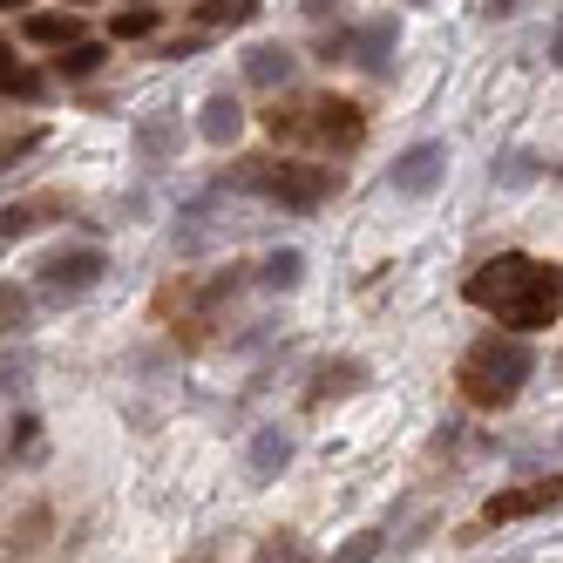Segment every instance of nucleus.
I'll return each mask as SVG.
<instances>
[{"label":"nucleus","mask_w":563,"mask_h":563,"mask_svg":"<svg viewBox=\"0 0 563 563\" xmlns=\"http://www.w3.org/2000/svg\"><path fill=\"white\" fill-rule=\"evenodd\" d=\"M462 299L482 306V312H496L503 333H543V327H556V265H537V258H522V252H503V258H489V265L468 272Z\"/></svg>","instance_id":"1"},{"label":"nucleus","mask_w":563,"mask_h":563,"mask_svg":"<svg viewBox=\"0 0 563 563\" xmlns=\"http://www.w3.org/2000/svg\"><path fill=\"white\" fill-rule=\"evenodd\" d=\"M530 346H522V333H482L468 353H462V400L468 408H509V400L522 394V380H530Z\"/></svg>","instance_id":"2"},{"label":"nucleus","mask_w":563,"mask_h":563,"mask_svg":"<svg viewBox=\"0 0 563 563\" xmlns=\"http://www.w3.org/2000/svg\"><path fill=\"white\" fill-rule=\"evenodd\" d=\"M238 190H258L272 205L286 211H319L333 197V170L327 164H292V156H245V164L231 170Z\"/></svg>","instance_id":"3"},{"label":"nucleus","mask_w":563,"mask_h":563,"mask_svg":"<svg viewBox=\"0 0 563 563\" xmlns=\"http://www.w3.org/2000/svg\"><path fill=\"white\" fill-rule=\"evenodd\" d=\"M102 278H109V258L96 245H68V252H48L42 265H34V299L75 306V299H89Z\"/></svg>","instance_id":"4"},{"label":"nucleus","mask_w":563,"mask_h":563,"mask_svg":"<svg viewBox=\"0 0 563 563\" xmlns=\"http://www.w3.org/2000/svg\"><path fill=\"white\" fill-rule=\"evenodd\" d=\"M441 177H449V143H415V150H400V164H387V190L394 197H428L441 190Z\"/></svg>","instance_id":"5"},{"label":"nucleus","mask_w":563,"mask_h":563,"mask_svg":"<svg viewBox=\"0 0 563 563\" xmlns=\"http://www.w3.org/2000/svg\"><path fill=\"white\" fill-rule=\"evenodd\" d=\"M312 115H306V136H319L327 150H360V136H367V115H360L353 102H340V96H327V102H306Z\"/></svg>","instance_id":"6"},{"label":"nucleus","mask_w":563,"mask_h":563,"mask_svg":"<svg viewBox=\"0 0 563 563\" xmlns=\"http://www.w3.org/2000/svg\"><path fill=\"white\" fill-rule=\"evenodd\" d=\"M543 509H556V475L550 482H522V489H509V496H489V503H482V530H496V522H522V516H543Z\"/></svg>","instance_id":"7"},{"label":"nucleus","mask_w":563,"mask_h":563,"mask_svg":"<svg viewBox=\"0 0 563 563\" xmlns=\"http://www.w3.org/2000/svg\"><path fill=\"white\" fill-rule=\"evenodd\" d=\"M394 42H400V27L380 14V21H360L353 34H346V55L360 62V68H374V75H387V55H394Z\"/></svg>","instance_id":"8"},{"label":"nucleus","mask_w":563,"mask_h":563,"mask_svg":"<svg viewBox=\"0 0 563 563\" xmlns=\"http://www.w3.org/2000/svg\"><path fill=\"white\" fill-rule=\"evenodd\" d=\"M184 150V123H177V115H143V123H136V164H170V156Z\"/></svg>","instance_id":"9"},{"label":"nucleus","mask_w":563,"mask_h":563,"mask_svg":"<svg viewBox=\"0 0 563 563\" xmlns=\"http://www.w3.org/2000/svg\"><path fill=\"white\" fill-rule=\"evenodd\" d=\"M292 68H299L292 48H252V55H245V82H252V89H286Z\"/></svg>","instance_id":"10"},{"label":"nucleus","mask_w":563,"mask_h":563,"mask_svg":"<svg viewBox=\"0 0 563 563\" xmlns=\"http://www.w3.org/2000/svg\"><path fill=\"white\" fill-rule=\"evenodd\" d=\"M197 130H205L211 143H231L238 130H245V109H238V102H231V96L218 89V96L205 102V115H197Z\"/></svg>","instance_id":"11"},{"label":"nucleus","mask_w":563,"mask_h":563,"mask_svg":"<svg viewBox=\"0 0 563 563\" xmlns=\"http://www.w3.org/2000/svg\"><path fill=\"white\" fill-rule=\"evenodd\" d=\"M102 55H109L102 42H68V48L55 55V75H62V82H89V75L102 68Z\"/></svg>","instance_id":"12"},{"label":"nucleus","mask_w":563,"mask_h":563,"mask_svg":"<svg viewBox=\"0 0 563 563\" xmlns=\"http://www.w3.org/2000/svg\"><path fill=\"white\" fill-rule=\"evenodd\" d=\"M27 42L68 48V42H82V21H75V14H27Z\"/></svg>","instance_id":"13"},{"label":"nucleus","mask_w":563,"mask_h":563,"mask_svg":"<svg viewBox=\"0 0 563 563\" xmlns=\"http://www.w3.org/2000/svg\"><path fill=\"white\" fill-rule=\"evenodd\" d=\"M299 278H306V258H299V252H272V258L258 265V286H265V292H292Z\"/></svg>","instance_id":"14"},{"label":"nucleus","mask_w":563,"mask_h":563,"mask_svg":"<svg viewBox=\"0 0 563 563\" xmlns=\"http://www.w3.org/2000/svg\"><path fill=\"white\" fill-rule=\"evenodd\" d=\"M258 14V0H197V21L205 27H245Z\"/></svg>","instance_id":"15"},{"label":"nucleus","mask_w":563,"mask_h":563,"mask_svg":"<svg viewBox=\"0 0 563 563\" xmlns=\"http://www.w3.org/2000/svg\"><path fill=\"white\" fill-rule=\"evenodd\" d=\"M42 537H48V509L34 503V509L14 522V537H8V556H34V550H42Z\"/></svg>","instance_id":"16"},{"label":"nucleus","mask_w":563,"mask_h":563,"mask_svg":"<svg viewBox=\"0 0 563 563\" xmlns=\"http://www.w3.org/2000/svg\"><path fill=\"white\" fill-rule=\"evenodd\" d=\"M27 306H34L27 286H0V333H27Z\"/></svg>","instance_id":"17"},{"label":"nucleus","mask_w":563,"mask_h":563,"mask_svg":"<svg viewBox=\"0 0 563 563\" xmlns=\"http://www.w3.org/2000/svg\"><path fill=\"white\" fill-rule=\"evenodd\" d=\"M156 21H164L156 8H123L109 21V34H115V42H143V34H156Z\"/></svg>","instance_id":"18"},{"label":"nucleus","mask_w":563,"mask_h":563,"mask_svg":"<svg viewBox=\"0 0 563 563\" xmlns=\"http://www.w3.org/2000/svg\"><path fill=\"white\" fill-rule=\"evenodd\" d=\"M537 177H543V156H537V150H516L509 164L496 170V184H509V190H516V184H537Z\"/></svg>","instance_id":"19"},{"label":"nucleus","mask_w":563,"mask_h":563,"mask_svg":"<svg viewBox=\"0 0 563 563\" xmlns=\"http://www.w3.org/2000/svg\"><path fill=\"white\" fill-rule=\"evenodd\" d=\"M286 462H292V441H286V434H258L252 468H258V475H272V468H286Z\"/></svg>","instance_id":"20"},{"label":"nucleus","mask_w":563,"mask_h":563,"mask_svg":"<svg viewBox=\"0 0 563 563\" xmlns=\"http://www.w3.org/2000/svg\"><path fill=\"white\" fill-rule=\"evenodd\" d=\"M34 224H42V205H8L0 211V245H8V238H27Z\"/></svg>","instance_id":"21"},{"label":"nucleus","mask_w":563,"mask_h":563,"mask_svg":"<svg viewBox=\"0 0 563 563\" xmlns=\"http://www.w3.org/2000/svg\"><path fill=\"white\" fill-rule=\"evenodd\" d=\"M0 89H8L14 102H34V96H42V68H21V62H14L8 75H0Z\"/></svg>","instance_id":"22"},{"label":"nucleus","mask_w":563,"mask_h":563,"mask_svg":"<svg viewBox=\"0 0 563 563\" xmlns=\"http://www.w3.org/2000/svg\"><path fill=\"white\" fill-rule=\"evenodd\" d=\"M42 143H48V130H21L14 143H0V170H14L21 156H34V150H42Z\"/></svg>","instance_id":"23"},{"label":"nucleus","mask_w":563,"mask_h":563,"mask_svg":"<svg viewBox=\"0 0 563 563\" xmlns=\"http://www.w3.org/2000/svg\"><path fill=\"white\" fill-rule=\"evenodd\" d=\"M353 374H360L353 360H340V367H319V387H312V400H327V394H346V387H353Z\"/></svg>","instance_id":"24"},{"label":"nucleus","mask_w":563,"mask_h":563,"mask_svg":"<svg viewBox=\"0 0 563 563\" xmlns=\"http://www.w3.org/2000/svg\"><path fill=\"white\" fill-rule=\"evenodd\" d=\"M380 543H387L380 530H360V537H353V543H346V550H340L333 563H374V556H380Z\"/></svg>","instance_id":"25"},{"label":"nucleus","mask_w":563,"mask_h":563,"mask_svg":"<svg viewBox=\"0 0 563 563\" xmlns=\"http://www.w3.org/2000/svg\"><path fill=\"white\" fill-rule=\"evenodd\" d=\"M522 8V0H482V14H489V21H503V14H516Z\"/></svg>","instance_id":"26"},{"label":"nucleus","mask_w":563,"mask_h":563,"mask_svg":"<svg viewBox=\"0 0 563 563\" xmlns=\"http://www.w3.org/2000/svg\"><path fill=\"white\" fill-rule=\"evenodd\" d=\"M299 8H306V14H312V21H327V14H333V8H340V0H299Z\"/></svg>","instance_id":"27"},{"label":"nucleus","mask_w":563,"mask_h":563,"mask_svg":"<svg viewBox=\"0 0 563 563\" xmlns=\"http://www.w3.org/2000/svg\"><path fill=\"white\" fill-rule=\"evenodd\" d=\"M8 68H14V48H8V42H0V75H8Z\"/></svg>","instance_id":"28"},{"label":"nucleus","mask_w":563,"mask_h":563,"mask_svg":"<svg viewBox=\"0 0 563 563\" xmlns=\"http://www.w3.org/2000/svg\"><path fill=\"white\" fill-rule=\"evenodd\" d=\"M27 8V0H0V14H21Z\"/></svg>","instance_id":"29"},{"label":"nucleus","mask_w":563,"mask_h":563,"mask_svg":"<svg viewBox=\"0 0 563 563\" xmlns=\"http://www.w3.org/2000/svg\"><path fill=\"white\" fill-rule=\"evenodd\" d=\"M68 8H96V0H68Z\"/></svg>","instance_id":"30"},{"label":"nucleus","mask_w":563,"mask_h":563,"mask_svg":"<svg viewBox=\"0 0 563 563\" xmlns=\"http://www.w3.org/2000/svg\"><path fill=\"white\" fill-rule=\"evenodd\" d=\"M415 8H421V0H415Z\"/></svg>","instance_id":"31"}]
</instances>
